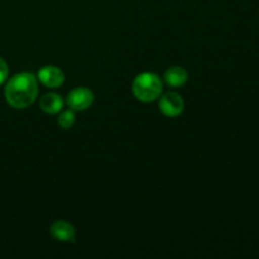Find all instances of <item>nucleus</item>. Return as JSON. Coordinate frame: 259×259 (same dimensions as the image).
I'll use <instances>...</instances> for the list:
<instances>
[{
    "label": "nucleus",
    "mask_w": 259,
    "mask_h": 259,
    "mask_svg": "<svg viewBox=\"0 0 259 259\" xmlns=\"http://www.w3.org/2000/svg\"><path fill=\"white\" fill-rule=\"evenodd\" d=\"M163 80L164 82L168 86H171V88H181V86H184L185 83L187 82V80H189V73H187V71L185 70L184 67H181V66H172L168 70H166Z\"/></svg>",
    "instance_id": "nucleus-8"
},
{
    "label": "nucleus",
    "mask_w": 259,
    "mask_h": 259,
    "mask_svg": "<svg viewBox=\"0 0 259 259\" xmlns=\"http://www.w3.org/2000/svg\"><path fill=\"white\" fill-rule=\"evenodd\" d=\"M163 82L154 72H142L132 82V93L142 103H152L162 95Z\"/></svg>",
    "instance_id": "nucleus-2"
},
{
    "label": "nucleus",
    "mask_w": 259,
    "mask_h": 259,
    "mask_svg": "<svg viewBox=\"0 0 259 259\" xmlns=\"http://www.w3.org/2000/svg\"><path fill=\"white\" fill-rule=\"evenodd\" d=\"M94 93L88 88H75L68 93L66 104L73 111H85L91 108L94 103Z\"/></svg>",
    "instance_id": "nucleus-3"
},
{
    "label": "nucleus",
    "mask_w": 259,
    "mask_h": 259,
    "mask_svg": "<svg viewBox=\"0 0 259 259\" xmlns=\"http://www.w3.org/2000/svg\"><path fill=\"white\" fill-rule=\"evenodd\" d=\"M37 78L48 89H57L65 82V73L57 66H43L37 73Z\"/></svg>",
    "instance_id": "nucleus-5"
},
{
    "label": "nucleus",
    "mask_w": 259,
    "mask_h": 259,
    "mask_svg": "<svg viewBox=\"0 0 259 259\" xmlns=\"http://www.w3.org/2000/svg\"><path fill=\"white\" fill-rule=\"evenodd\" d=\"M38 93V78L32 72H19L10 77L4 90L7 103L18 110L33 105L37 100Z\"/></svg>",
    "instance_id": "nucleus-1"
},
{
    "label": "nucleus",
    "mask_w": 259,
    "mask_h": 259,
    "mask_svg": "<svg viewBox=\"0 0 259 259\" xmlns=\"http://www.w3.org/2000/svg\"><path fill=\"white\" fill-rule=\"evenodd\" d=\"M9 75V68H8V63L3 57H0V85L5 82Z\"/></svg>",
    "instance_id": "nucleus-10"
},
{
    "label": "nucleus",
    "mask_w": 259,
    "mask_h": 259,
    "mask_svg": "<svg viewBox=\"0 0 259 259\" xmlns=\"http://www.w3.org/2000/svg\"><path fill=\"white\" fill-rule=\"evenodd\" d=\"M50 234L56 240L62 243H73L76 240V229L71 223L56 220L51 224Z\"/></svg>",
    "instance_id": "nucleus-6"
},
{
    "label": "nucleus",
    "mask_w": 259,
    "mask_h": 259,
    "mask_svg": "<svg viewBox=\"0 0 259 259\" xmlns=\"http://www.w3.org/2000/svg\"><path fill=\"white\" fill-rule=\"evenodd\" d=\"M158 108L164 116L176 118L181 115L185 109V101L180 94L169 91L159 96Z\"/></svg>",
    "instance_id": "nucleus-4"
},
{
    "label": "nucleus",
    "mask_w": 259,
    "mask_h": 259,
    "mask_svg": "<svg viewBox=\"0 0 259 259\" xmlns=\"http://www.w3.org/2000/svg\"><path fill=\"white\" fill-rule=\"evenodd\" d=\"M63 105H65V101L62 96L56 93L45 94L39 100V108L42 109L43 113L50 114V115L60 113L63 109Z\"/></svg>",
    "instance_id": "nucleus-7"
},
{
    "label": "nucleus",
    "mask_w": 259,
    "mask_h": 259,
    "mask_svg": "<svg viewBox=\"0 0 259 259\" xmlns=\"http://www.w3.org/2000/svg\"><path fill=\"white\" fill-rule=\"evenodd\" d=\"M76 121V115L75 111L72 109H68V110H61V114L58 115L57 124L60 125V128L65 129V131H68V129L72 128L75 125Z\"/></svg>",
    "instance_id": "nucleus-9"
}]
</instances>
